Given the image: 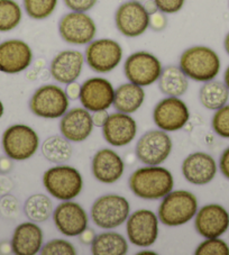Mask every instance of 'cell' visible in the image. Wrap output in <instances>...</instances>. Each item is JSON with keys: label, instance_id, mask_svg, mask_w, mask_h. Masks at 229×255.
I'll use <instances>...</instances> for the list:
<instances>
[{"label": "cell", "instance_id": "cell-1", "mask_svg": "<svg viewBox=\"0 0 229 255\" xmlns=\"http://www.w3.org/2000/svg\"><path fill=\"white\" fill-rule=\"evenodd\" d=\"M128 183L136 197L145 200H158L173 190L174 179L170 171L163 166L146 165L134 171Z\"/></svg>", "mask_w": 229, "mask_h": 255}, {"label": "cell", "instance_id": "cell-2", "mask_svg": "<svg viewBox=\"0 0 229 255\" xmlns=\"http://www.w3.org/2000/svg\"><path fill=\"white\" fill-rule=\"evenodd\" d=\"M179 67L190 80L208 82L217 78L222 69V61L211 47L195 45L187 48L180 56Z\"/></svg>", "mask_w": 229, "mask_h": 255}, {"label": "cell", "instance_id": "cell-3", "mask_svg": "<svg viewBox=\"0 0 229 255\" xmlns=\"http://www.w3.org/2000/svg\"><path fill=\"white\" fill-rule=\"evenodd\" d=\"M198 199L192 192L175 190L166 195L158 207L157 217L163 225L178 227L196 217Z\"/></svg>", "mask_w": 229, "mask_h": 255}, {"label": "cell", "instance_id": "cell-4", "mask_svg": "<svg viewBox=\"0 0 229 255\" xmlns=\"http://www.w3.org/2000/svg\"><path fill=\"white\" fill-rule=\"evenodd\" d=\"M43 184L52 197L61 201L72 200L80 195L83 188L82 175L70 165L56 164L45 171Z\"/></svg>", "mask_w": 229, "mask_h": 255}, {"label": "cell", "instance_id": "cell-5", "mask_svg": "<svg viewBox=\"0 0 229 255\" xmlns=\"http://www.w3.org/2000/svg\"><path fill=\"white\" fill-rule=\"evenodd\" d=\"M130 206L125 197L109 193L99 197L91 206L92 222L103 230L119 227L129 217Z\"/></svg>", "mask_w": 229, "mask_h": 255}, {"label": "cell", "instance_id": "cell-6", "mask_svg": "<svg viewBox=\"0 0 229 255\" xmlns=\"http://www.w3.org/2000/svg\"><path fill=\"white\" fill-rule=\"evenodd\" d=\"M69 100L65 90L61 87L45 85L34 92L29 101V108L35 116L55 120L68 112Z\"/></svg>", "mask_w": 229, "mask_h": 255}, {"label": "cell", "instance_id": "cell-7", "mask_svg": "<svg viewBox=\"0 0 229 255\" xmlns=\"http://www.w3.org/2000/svg\"><path fill=\"white\" fill-rule=\"evenodd\" d=\"M38 146L37 133L27 125H12L2 135L3 151L11 160H28L37 152Z\"/></svg>", "mask_w": 229, "mask_h": 255}, {"label": "cell", "instance_id": "cell-8", "mask_svg": "<svg viewBox=\"0 0 229 255\" xmlns=\"http://www.w3.org/2000/svg\"><path fill=\"white\" fill-rule=\"evenodd\" d=\"M122 47L112 38H99L88 44L85 59L89 68L97 73L114 71L122 60Z\"/></svg>", "mask_w": 229, "mask_h": 255}, {"label": "cell", "instance_id": "cell-9", "mask_svg": "<svg viewBox=\"0 0 229 255\" xmlns=\"http://www.w3.org/2000/svg\"><path fill=\"white\" fill-rule=\"evenodd\" d=\"M162 70L160 59L146 51L135 52L124 63V73L127 80L143 88L155 83L160 79Z\"/></svg>", "mask_w": 229, "mask_h": 255}, {"label": "cell", "instance_id": "cell-10", "mask_svg": "<svg viewBox=\"0 0 229 255\" xmlns=\"http://www.w3.org/2000/svg\"><path fill=\"white\" fill-rule=\"evenodd\" d=\"M97 25L91 16L82 11H70L59 21L61 38L71 45H88L96 37Z\"/></svg>", "mask_w": 229, "mask_h": 255}, {"label": "cell", "instance_id": "cell-11", "mask_svg": "<svg viewBox=\"0 0 229 255\" xmlns=\"http://www.w3.org/2000/svg\"><path fill=\"white\" fill-rule=\"evenodd\" d=\"M172 147L173 144L169 134L162 129H155L140 136L135 153L145 165H161L170 156Z\"/></svg>", "mask_w": 229, "mask_h": 255}, {"label": "cell", "instance_id": "cell-12", "mask_svg": "<svg viewBox=\"0 0 229 255\" xmlns=\"http://www.w3.org/2000/svg\"><path fill=\"white\" fill-rule=\"evenodd\" d=\"M114 24L124 36L138 37L149 28V14L143 2L128 0L117 8L114 12Z\"/></svg>", "mask_w": 229, "mask_h": 255}, {"label": "cell", "instance_id": "cell-13", "mask_svg": "<svg viewBox=\"0 0 229 255\" xmlns=\"http://www.w3.org/2000/svg\"><path fill=\"white\" fill-rule=\"evenodd\" d=\"M190 120L187 104L179 97H166L158 103L153 111V121L158 129L166 133L182 129Z\"/></svg>", "mask_w": 229, "mask_h": 255}, {"label": "cell", "instance_id": "cell-14", "mask_svg": "<svg viewBox=\"0 0 229 255\" xmlns=\"http://www.w3.org/2000/svg\"><path fill=\"white\" fill-rule=\"evenodd\" d=\"M126 232L131 244L149 248L158 237V217L152 210H136L127 218Z\"/></svg>", "mask_w": 229, "mask_h": 255}, {"label": "cell", "instance_id": "cell-15", "mask_svg": "<svg viewBox=\"0 0 229 255\" xmlns=\"http://www.w3.org/2000/svg\"><path fill=\"white\" fill-rule=\"evenodd\" d=\"M80 103L89 112L108 111L114 99V88L112 82L101 77H94L81 85Z\"/></svg>", "mask_w": 229, "mask_h": 255}, {"label": "cell", "instance_id": "cell-16", "mask_svg": "<svg viewBox=\"0 0 229 255\" xmlns=\"http://www.w3.org/2000/svg\"><path fill=\"white\" fill-rule=\"evenodd\" d=\"M53 221L61 234L76 237L87 230L89 217L81 205L67 200L57 206L53 212Z\"/></svg>", "mask_w": 229, "mask_h": 255}, {"label": "cell", "instance_id": "cell-17", "mask_svg": "<svg viewBox=\"0 0 229 255\" xmlns=\"http://www.w3.org/2000/svg\"><path fill=\"white\" fill-rule=\"evenodd\" d=\"M33 62V51L21 39L0 43V72L16 74L27 70Z\"/></svg>", "mask_w": 229, "mask_h": 255}, {"label": "cell", "instance_id": "cell-18", "mask_svg": "<svg viewBox=\"0 0 229 255\" xmlns=\"http://www.w3.org/2000/svg\"><path fill=\"white\" fill-rule=\"evenodd\" d=\"M195 228L205 239L220 237L229 228V213L222 205H205L196 214Z\"/></svg>", "mask_w": 229, "mask_h": 255}, {"label": "cell", "instance_id": "cell-19", "mask_svg": "<svg viewBox=\"0 0 229 255\" xmlns=\"http://www.w3.org/2000/svg\"><path fill=\"white\" fill-rule=\"evenodd\" d=\"M137 134V124L129 114L114 113L103 126V135L106 142L114 147H122L133 142Z\"/></svg>", "mask_w": 229, "mask_h": 255}, {"label": "cell", "instance_id": "cell-20", "mask_svg": "<svg viewBox=\"0 0 229 255\" xmlns=\"http://www.w3.org/2000/svg\"><path fill=\"white\" fill-rule=\"evenodd\" d=\"M86 59L85 54L77 50H64L53 58L50 72L55 81L69 85L80 78Z\"/></svg>", "mask_w": 229, "mask_h": 255}, {"label": "cell", "instance_id": "cell-21", "mask_svg": "<svg viewBox=\"0 0 229 255\" xmlns=\"http://www.w3.org/2000/svg\"><path fill=\"white\" fill-rule=\"evenodd\" d=\"M184 179L195 186L210 183L217 174V163L211 155L204 152L191 153L182 163Z\"/></svg>", "mask_w": 229, "mask_h": 255}, {"label": "cell", "instance_id": "cell-22", "mask_svg": "<svg viewBox=\"0 0 229 255\" xmlns=\"http://www.w3.org/2000/svg\"><path fill=\"white\" fill-rule=\"evenodd\" d=\"M94 122L90 112L86 108H73L62 116L60 131L71 143H81L91 135Z\"/></svg>", "mask_w": 229, "mask_h": 255}, {"label": "cell", "instance_id": "cell-23", "mask_svg": "<svg viewBox=\"0 0 229 255\" xmlns=\"http://www.w3.org/2000/svg\"><path fill=\"white\" fill-rule=\"evenodd\" d=\"M91 170L94 177L101 183L112 184L119 180L125 171L124 160L110 148H103L92 157Z\"/></svg>", "mask_w": 229, "mask_h": 255}, {"label": "cell", "instance_id": "cell-24", "mask_svg": "<svg viewBox=\"0 0 229 255\" xmlns=\"http://www.w3.org/2000/svg\"><path fill=\"white\" fill-rule=\"evenodd\" d=\"M44 234L35 222L23 223L17 226L11 239V250L17 255H35L43 248Z\"/></svg>", "mask_w": 229, "mask_h": 255}, {"label": "cell", "instance_id": "cell-25", "mask_svg": "<svg viewBox=\"0 0 229 255\" xmlns=\"http://www.w3.org/2000/svg\"><path fill=\"white\" fill-rule=\"evenodd\" d=\"M145 100V91L143 87L135 83H122L114 90V99L113 106L117 112L124 114H134L143 106Z\"/></svg>", "mask_w": 229, "mask_h": 255}, {"label": "cell", "instance_id": "cell-26", "mask_svg": "<svg viewBox=\"0 0 229 255\" xmlns=\"http://www.w3.org/2000/svg\"><path fill=\"white\" fill-rule=\"evenodd\" d=\"M157 82L158 89L167 97H181L189 88V79L178 65L163 68Z\"/></svg>", "mask_w": 229, "mask_h": 255}, {"label": "cell", "instance_id": "cell-27", "mask_svg": "<svg viewBox=\"0 0 229 255\" xmlns=\"http://www.w3.org/2000/svg\"><path fill=\"white\" fill-rule=\"evenodd\" d=\"M128 252V243L124 236L116 232H105L96 235L91 244L94 255H125Z\"/></svg>", "mask_w": 229, "mask_h": 255}, {"label": "cell", "instance_id": "cell-28", "mask_svg": "<svg viewBox=\"0 0 229 255\" xmlns=\"http://www.w3.org/2000/svg\"><path fill=\"white\" fill-rule=\"evenodd\" d=\"M199 99L202 106L209 111H218L227 105L229 99V90L225 82L211 80L204 82L200 88Z\"/></svg>", "mask_w": 229, "mask_h": 255}, {"label": "cell", "instance_id": "cell-29", "mask_svg": "<svg viewBox=\"0 0 229 255\" xmlns=\"http://www.w3.org/2000/svg\"><path fill=\"white\" fill-rule=\"evenodd\" d=\"M42 154L48 162L54 164H63L72 156L71 142L64 136H51L43 142Z\"/></svg>", "mask_w": 229, "mask_h": 255}, {"label": "cell", "instance_id": "cell-30", "mask_svg": "<svg viewBox=\"0 0 229 255\" xmlns=\"http://www.w3.org/2000/svg\"><path fill=\"white\" fill-rule=\"evenodd\" d=\"M24 212L32 222L43 223L52 216L54 210L50 197L43 193H36L27 198L24 205Z\"/></svg>", "mask_w": 229, "mask_h": 255}, {"label": "cell", "instance_id": "cell-31", "mask_svg": "<svg viewBox=\"0 0 229 255\" xmlns=\"http://www.w3.org/2000/svg\"><path fill=\"white\" fill-rule=\"evenodd\" d=\"M23 10L15 0H0V32H10L20 24Z\"/></svg>", "mask_w": 229, "mask_h": 255}, {"label": "cell", "instance_id": "cell-32", "mask_svg": "<svg viewBox=\"0 0 229 255\" xmlns=\"http://www.w3.org/2000/svg\"><path fill=\"white\" fill-rule=\"evenodd\" d=\"M59 0H23L24 9L29 18L43 20L53 15Z\"/></svg>", "mask_w": 229, "mask_h": 255}, {"label": "cell", "instance_id": "cell-33", "mask_svg": "<svg viewBox=\"0 0 229 255\" xmlns=\"http://www.w3.org/2000/svg\"><path fill=\"white\" fill-rule=\"evenodd\" d=\"M196 255H229V245L219 237L206 239L195 251Z\"/></svg>", "mask_w": 229, "mask_h": 255}, {"label": "cell", "instance_id": "cell-34", "mask_svg": "<svg viewBox=\"0 0 229 255\" xmlns=\"http://www.w3.org/2000/svg\"><path fill=\"white\" fill-rule=\"evenodd\" d=\"M211 126L216 134L220 137L229 138V105L216 111L211 120Z\"/></svg>", "mask_w": 229, "mask_h": 255}, {"label": "cell", "instance_id": "cell-35", "mask_svg": "<svg viewBox=\"0 0 229 255\" xmlns=\"http://www.w3.org/2000/svg\"><path fill=\"white\" fill-rule=\"evenodd\" d=\"M42 255H76V248L65 240H53L45 245H43L41 250Z\"/></svg>", "mask_w": 229, "mask_h": 255}, {"label": "cell", "instance_id": "cell-36", "mask_svg": "<svg viewBox=\"0 0 229 255\" xmlns=\"http://www.w3.org/2000/svg\"><path fill=\"white\" fill-rule=\"evenodd\" d=\"M158 10L165 15L177 14L186 5L187 0H154Z\"/></svg>", "mask_w": 229, "mask_h": 255}, {"label": "cell", "instance_id": "cell-37", "mask_svg": "<svg viewBox=\"0 0 229 255\" xmlns=\"http://www.w3.org/2000/svg\"><path fill=\"white\" fill-rule=\"evenodd\" d=\"M63 2L71 11L87 12L97 5L98 0H63Z\"/></svg>", "mask_w": 229, "mask_h": 255}, {"label": "cell", "instance_id": "cell-38", "mask_svg": "<svg viewBox=\"0 0 229 255\" xmlns=\"http://www.w3.org/2000/svg\"><path fill=\"white\" fill-rule=\"evenodd\" d=\"M167 25V18L164 12L156 11L155 14L149 16V27L155 32H161Z\"/></svg>", "mask_w": 229, "mask_h": 255}, {"label": "cell", "instance_id": "cell-39", "mask_svg": "<svg viewBox=\"0 0 229 255\" xmlns=\"http://www.w3.org/2000/svg\"><path fill=\"white\" fill-rule=\"evenodd\" d=\"M219 169L224 177L229 180V147L225 149L222 156H220Z\"/></svg>", "mask_w": 229, "mask_h": 255}, {"label": "cell", "instance_id": "cell-40", "mask_svg": "<svg viewBox=\"0 0 229 255\" xmlns=\"http://www.w3.org/2000/svg\"><path fill=\"white\" fill-rule=\"evenodd\" d=\"M81 91V85H79L77 81L69 83L67 85V89H65V94H67L68 98L70 100H77L80 97Z\"/></svg>", "mask_w": 229, "mask_h": 255}, {"label": "cell", "instance_id": "cell-41", "mask_svg": "<svg viewBox=\"0 0 229 255\" xmlns=\"http://www.w3.org/2000/svg\"><path fill=\"white\" fill-rule=\"evenodd\" d=\"M91 116H92V122H94V125L103 128V126L105 125L106 121H107L109 114L107 111H98V112H95Z\"/></svg>", "mask_w": 229, "mask_h": 255}, {"label": "cell", "instance_id": "cell-42", "mask_svg": "<svg viewBox=\"0 0 229 255\" xmlns=\"http://www.w3.org/2000/svg\"><path fill=\"white\" fill-rule=\"evenodd\" d=\"M79 237H80V241L82 244L91 245L96 237V233L94 230H91V228H87V230L83 231L81 234L79 235Z\"/></svg>", "mask_w": 229, "mask_h": 255}, {"label": "cell", "instance_id": "cell-43", "mask_svg": "<svg viewBox=\"0 0 229 255\" xmlns=\"http://www.w3.org/2000/svg\"><path fill=\"white\" fill-rule=\"evenodd\" d=\"M143 5L145 7V9H146V11L149 14V16L155 14L156 11H158V8L154 0H146V1L143 2Z\"/></svg>", "mask_w": 229, "mask_h": 255}, {"label": "cell", "instance_id": "cell-44", "mask_svg": "<svg viewBox=\"0 0 229 255\" xmlns=\"http://www.w3.org/2000/svg\"><path fill=\"white\" fill-rule=\"evenodd\" d=\"M224 47H225V51H226V53L229 55V32L227 33L226 36H225Z\"/></svg>", "mask_w": 229, "mask_h": 255}, {"label": "cell", "instance_id": "cell-45", "mask_svg": "<svg viewBox=\"0 0 229 255\" xmlns=\"http://www.w3.org/2000/svg\"><path fill=\"white\" fill-rule=\"evenodd\" d=\"M224 82H225V85H226V87L228 88V90H229V65H228V68L226 69V71H225V74H224Z\"/></svg>", "mask_w": 229, "mask_h": 255}, {"label": "cell", "instance_id": "cell-46", "mask_svg": "<svg viewBox=\"0 0 229 255\" xmlns=\"http://www.w3.org/2000/svg\"><path fill=\"white\" fill-rule=\"evenodd\" d=\"M3 112H5V108H3V105H2V103H1V100H0V118L2 117Z\"/></svg>", "mask_w": 229, "mask_h": 255}, {"label": "cell", "instance_id": "cell-47", "mask_svg": "<svg viewBox=\"0 0 229 255\" xmlns=\"http://www.w3.org/2000/svg\"><path fill=\"white\" fill-rule=\"evenodd\" d=\"M142 254H155L154 252H151V251H140L138 253V255H142Z\"/></svg>", "mask_w": 229, "mask_h": 255}]
</instances>
